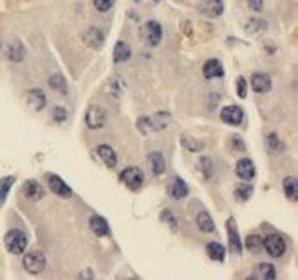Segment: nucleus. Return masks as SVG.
I'll list each match as a JSON object with an SVG mask.
<instances>
[{"label": "nucleus", "instance_id": "obj_1", "mask_svg": "<svg viewBox=\"0 0 298 280\" xmlns=\"http://www.w3.org/2000/svg\"><path fill=\"white\" fill-rule=\"evenodd\" d=\"M170 119H172V116L169 112L162 111L156 112L155 116H149V118H139L137 119V128L142 135H147L151 132H162V130L167 128Z\"/></svg>", "mask_w": 298, "mask_h": 280}, {"label": "nucleus", "instance_id": "obj_2", "mask_svg": "<svg viewBox=\"0 0 298 280\" xmlns=\"http://www.w3.org/2000/svg\"><path fill=\"white\" fill-rule=\"evenodd\" d=\"M4 243L11 254H23L28 245V236L21 229H11L4 236Z\"/></svg>", "mask_w": 298, "mask_h": 280}, {"label": "nucleus", "instance_id": "obj_3", "mask_svg": "<svg viewBox=\"0 0 298 280\" xmlns=\"http://www.w3.org/2000/svg\"><path fill=\"white\" fill-rule=\"evenodd\" d=\"M23 266L28 273H41L46 268V257L41 250H30L23 256Z\"/></svg>", "mask_w": 298, "mask_h": 280}, {"label": "nucleus", "instance_id": "obj_4", "mask_svg": "<svg viewBox=\"0 0 298 280\" xmlns=\"http://www.w3.org/2000/svg\"><path fill=\"white\" fill-rule=\"evenodd\" d=\"M119 180L125 184L128 189H139L144 184V173L139 166H128L119 173Z\"/></svg>", "mask_w": 298, "mask_h": 280}, {"label": "nucleus", "instance_id": "obj_5", "mask_svg": "<svg viewBox=\"0 0 298 280\" xmlns=\"http://www.w3.org/2000/svg\"><path fill=\"white\" fill-rule=\"evenodd\" d=\"M142 39L146 41V44L147 46H158L160 42H162V39H163V28H162V25L158 23V21H147V23H144V27H142Z\"/></svg>", "mask_w": 298, "mask_h": 280}, {"label": "nucleus", "instance_id": "obj_6", "mask_svg": "<svg viewBox=\"0 0 298 280\" xmlns=\"http://www.w3.org/2000/svg\"><path fill=\"white\" fill-rule=\"evenodd\" d=\"M84 121H86V126L90 130H100V128H104L105 121H107V114H105L104 109L98 107V105H91L86 111Z\"/></svg>", "mask_w": 298, "mask_h": 280}, {"label": "nucleus", "instance_id": "obj_7", "mask_svg": "<svg viewBox=\"0 0 298 280\" xmlns=\"http://www.w3.org/2000/svg\"><path fill=\"white\" fill-rule=\"evenodd\" d=\"M263 247L272 257H281L286 252V240L277 233H272L263 238Z\"/></svg>", "mask_w": 298, "mask_h": 280}, {"label": "nucleus", "instance_id": "obj_8", "mask_svg": "<svg viewBox=\"0 0 298 280\" xmlns=\"http://www.w3.org/2000/svg\"><path fill=\"white\" fill-rule=\"evenodd\" d=\"M226 233H228V245H230V250H232L233 254H242V240H240V235L239 231H237V222L233 217H230L228 221H226Z\"/></svg>", "mask_w": 298, "mask_h": 280}, {"label": "nucleus", "instance_id": "obj_9", "mask_svg": "<svg viewBox=\"0 0 298 280\" xmlns=\"http://www.w3.org/2000/svg\"><path fill=\"white\" fill-rule=\"evenodd\" d=\"M48 186H49V189H51L53 193H55L56 196H60V198L72 196V189L69 187V184H67L65 180L62 179V177L55 175V173H49V175H48Z\"/></svg>", "mask_w": 298, "mask_h": 280}, {"label": "nucleus", "instance_id": "obj_10", "mask_svg": "<svg viewBox=\"0 0 298 280\" xmlns=\"http://www.w3.org/2000/svg\"><path fill=\"white\" fill-rule=\"evenodd\" d=\"M198 11L207 18H219L225 11V4L223 0H200Z\"/></svg>", "mask_w": 298, "mask_h": 280}, {"label": "nucleus", "instance_id": "obj_11", "mask_svg": "<svg viewBox=\"0 0 298 280\" xmlns=\"http://www.w3.org/2000/svg\"><path fill=\"white\" fill-rule=\"evenodd\" d=\"M221 121L226 123V125H240L244 121V111L239 107V105H226L221 111Z\"/></svg>", "mask_w": 298, "mask_h": 280}, {"label": "nucleus", "instance_id": "obj_12", "mask_svg": "<svg viewBox=\"0 0 298 280\" xmlns=\"http://www.w3.org/2000/svg\"><path fill=\"white\" fill-rule=\"evenodd\" d=\"M90 229L93 231L95 236H98V238L111 235V228H109V222L105 221L102 215H98V214H93L90 217Z\"/></svg>", "mask_w": 298, "mask_h": 280}, {"label": "nucleus", "instance_id": "obj_13", "mask_svg": "<svg viewBox=\"0 0 298 280\" xmlns=\"http://www.w3.org/2000/svg\"><path fill=\"white\" fill-rule=\"evenodd\" d=\"M251 88L254 90V93H268L272 90V79L267 74L256 72L251 77Z\"/></svg>", "mask_w": 298, "mask_h": 280}, {"label": "nucleus", "instance_id": "obj_14", "mask_svg": "<svg viewBox=\"0 0 298 280\" xmlns=\"http://www.w3.org/2000/svg\"><path fill=\"white\" fill-rule=\"evenodd\" d=\"M235 173L240 177L242 180H251L256 175V168H254V163L249 158H242L237 161L235 165Z\"/></svg>", "mask_w": 298, "mask_h": 280}, {"label": "nucleus", "instance_id": "obj_15", "mask_svg": "<svg viewBox=\"0 0 298 280\" xmlns=\"http://www.w3.org/2000/svg\"><path fill=\"white\" fill-rule=\"evenodd\" d=\"M205 79H216V77H223L225 76V69H223L221 62L216 58H211L204 63V69H202Z\"/></svg>", "mask_w": 298, "mask_h": 280}, {"label": "nucleus", "instance_id": "obj_16", "mask_svg": "<svg viewBox=\"0 0 298 280\" xmlns=\"http://www.w3.org/2000/svg\"><path fill=\"white\" fill-rule=\"evenodd\" d=\"M27 104L32 111L41 112L46 107V95L42 90H30L27 91Z\"/></svg>", "mask_w": 298, "mask_h": 280}, {"label": "nucleus", "instance_id": "obj_17", "mask_svg": "<svg viewBox=\"0 0 298 280\" xmlns=\"http://www.w3.org/2000/svg\"><path fill=\"white\" fill-rule=\"evenodd\" d=\"M23 193H25V196H27L28 200L39 201L41 198H44V187H42V184H39V180L30 179V180H27V182H25Z\"/></svg>", "mask_w": 298, "mask_h": 280}, {"label": "nucleus", "instance_id": "obj_18", "mask_svg": "<svg viewBox=\"0 0 298 280\" xmlns=\"http://www.w3.org/2000/svg\"><path fill=\"white\" fill-rule=\"evenodd\" d=\"M95 154L100 158V161L104 163L107 168H114L116 163H118V158H116V152L111 145H98L95 149Z\"/></svg>", "mask_w": 298, "mask_h": 280}, {"label": "nucleus", "instance_id": "obj_19", "mask_svg": "<svg viewBox=\"0 0 298 280\" xmlns=\"http://www.w3.org/2000/svg\"><path fill=\"white\" fill-rule=\"evenodd\" d=\"M188 193H190V189H188L186 182H184L181 177H174L172 182H170V186H169L170 196H172L174 200H181V198H184Z\"/></svg>", "mask_w": 298, "mask_h": 280}, {"label": "nucleus", "instance_id": "obj_20", "mask_svg": "<svg viewBox=\"0 0 298 280\" xmlns=\"http://www.w3.org/2000/svg\"><path fill=\"white\" fill-rule=\"evenodd\" d=\"M275 275V268L274 264L268 263H260L258 266H254V271L251 275V278H258V280H274Z\"/></svg>", "mask_w": 298, "mask_h": 280}, {"label": "nucleus", "instance_id": "obj_21", "mask_svg": "<svg viewBox=\"0 0 298 280\" xmlns=\"http://www.w3.org/2000/svg\"><path fill=\"white\" fill-rule=\"evenodd\" d=\"M84 41H86L88 46H91V48L98 49V48H102V44H104L105 35H104V32H102L100 28L91 27L90 30L84 34Z\"/></svg>", "mask_w": 298, "mask_h": 280}, {"label": "nucleus", "instance_id": "obj_22", "mask_svg": "<svg viewBox=\"0 0 298 280\" xmlns=\"http://www.w3.org/2000/svg\"><path fill=\"white\" fill-rule=\"evenodd\" d=\"M130 56H132V49H130V46L126 44V42H123V41L116 42L114 51H112V60H114V63L128 62Z\"/></svg>", "mask_w": 298, "mask_h": 280}, {"label": "nucleus", "instance_id": "obj_23", "mask_svg": "<svg viewBox=\"0 0 298 280\" xmlns=\"http://www.w3.org/2000/svg\"><path fill=\"white\" fill-rule=\"evenodd\" d=\"M205 252H207V256L211 257L212 261H219V263H223L225 261V247L221 245V243L218 242H209L207 245H205Z\"/></svg>", "mask_w": 298, "mask_h": 280}, {"label": "nucleus", "instance_id": "obj_24", "mask_svg": "<svg viewBox=\"0 0 298 280\" xmlns=\"http://www.w3.org/2000/svg\"><path fill=\"white\" fill-rule=\"evenodd\" d=\"M197 224L204 233H214L216 231L214 221H212V217L209 215V212H205V210L200 212V214L197 215Z\"/></svg>", "mask_w": 298, "mask_h": 280}, {"label": "nucleus", "instance_id": "obj_25", "mask_svg": "<svg viewBox=\"0 0 298 280\" xmlns=\"http://www.w3.org/2000/svg\"><path fill=\"white\" fill-rule=\"evenodd\" d=\"M149 165H151L153 173L162 175L165 172V158H163L162 152H151L149 154Z\"/></svg>", "mask_w": 298, "mask_h": 280}, {"label": "nucleus", "instance_id": "obj_26", "mask_svg": "<svg viewBox=\"0 0 298 280\" xmlns=\"http://www.w3.org/2000/svg\"><path fill=\"white\" fill-rule=\"evenodd\" d=\"M296 184H298L296 177H286V179L282 180V189H284L288 200H291V201H296V198H298V186Z\"/></svg>", "mask_w": 298, "mask_h": 280}, {"label": "nucleus", "instance_id": "obj_27", "mask_svg": "<svg viewBox=\"0 0 298 280\" xmlns=\"http://www.w3.org/2000/svg\"><path fill=\"white\" fill-rule=\"evenodd\" d=\"M14 182H16V177L14 175H7V177H2V179H0V208H2L4 203H6L7 194H9V191Z\"/></svg>", "mask_w": 298, "mask_h": 280}, {"label": "nucleus", "instance_id": "obj_28", "mask_svg": "<svg viewBox=\"0 0 298 280\" xmlns=\"http://www.w3.org/2000/svg\"><path fill=\"white\" fill-rule=\"evenodd\" d=\"M49 86H51V90H55L56 93H62V95H65L67 91H69L67 81L62 74H53V76L49 77Z\"/></svg>", "mask_w": 298, "mask_h": 280}, {"label": "nucleus", "instance_id": "obj_29", "mask_svg": "<svg viewBox=\"0 0 298 280\" xmlns=\"http://www.w3.org/2000/svg\"><path fill=\"white\" fill-rule=\"evenodd\" d=\"M181 144H183V147L188 149L190 152H198L204 149V144H202L200 140L193 139V137H190V135H181Z\"/></svg>", "mask_w": 298, "mask_h": 280}, {"label": "nucleus", "instance_id": "obj_30", "mask_svg": "<svg viewBox=\"0 0 298 280\" xmlns=\"http://www.w3.org/2000/svg\"><path fill=\"white\" fill-rule=\"evenodd\" d=\"M7 56H9L13 62H21L25 58V48L21 42H13L9 46V51H7Z\"/></svg>", "mask_w": 298, "mask_h": 280}, {"label": "nucleus", "instance_id": "obj_31", "mask_svg": "<svg viewBox=\"0 0 298 280\" xmlns=\"http://www.w3.org/2000/svg\"><path fill=\"white\" fill-rule=\"evenodd\" d=\"M253 191H254L253 184H240V186H237V187H235V191H233V194H235L237 200L246 201V200H249V198H251V194H253Z\"/></svg>", "mask_w": 298, "mask_h": 280}, {"label": "nucleus", "instance_id": "obj_32", "mask_svg": "<svg viewBox=\"0 0 298 280\" xmlns=\"http://www.w3.org/2000/svg\"><path fill=\"white\" fill-rule=\"evenodd\" d=\"M246 249L249 252H260L263 249V238L260 235H249L246 238Z\"/></svg>", "mask_w": 298, "mask_h": 280}, {"label": "nucleus", "instance_id": "obj_33", "mask_svg": "<svg viewBox=\"0 0 298 280\" xmlns=\"http://www.w3.org/2000/svg\"><path fill=\"white\" fill-rule=\"evenodd\" d=\"M267 28V23L260 18H251L249 21L246 23V32L247 34H258V32L265 30Z\"/></svg>", "mask_w": 298, "mask_h": 280}, {"label": "nucleus", "instance_id": "obj_34", "mask_svg": "<svg viewBox=\"0 0 298 280\" xmlns=\"http://www.w3.org/2000/svg\"><path fill=\"white\" fill-rule=\"evenodd\" d=\"M200 168L202 172H204L205 179H209V177L214 173V163H212L211 158H207V156H204V158L200 159Z\"/></svg>", "mask_w": 298, "mask_h": 280}, {"label": "nucleus", "instance_id": "obj_35", "mask_svg": "<svg viewBox=\"0 0 298 280\" xmlns=\"http://www.w3.org/2000/svg\"><path fill=\"white\" fill-rule=\"evenodd\" d=\"M114 2L116 0H93V6L98 13H107L114 7Z\"/></svg>", "mask_w": 298, "mask_h": 280}, {"label": "nucleus", "instance_id": "obj_36", "mask_svg": "<svg viewBox=\"0 0 298 280\" xmlns=\"http://www.w3.org/2000/svg\"><path fill=\"white\" fill-rule=\"evenodd\" d=\"M237 95L240 98H246L247 97V83H246V77H237Z\"/></svg>", "mask_w": 298, "mask_h": 280}, {"label": "nucleus", "instance_id": "obj_37", "mask_svg": "<svg viewBox=\"0 0 298 280\" xmlns=\"http://www.w3.org/2000/svg\"><path fill=\"white\" fill-rule=\"evenodd\" d=\"M51 118H53V121H56V123H63L67 119V111L63 107H55L51 112Z\"/></svg>", "mask_w": 298, "mask_h": 280}, {"label": "nucleus", "instance_id": "obj_38", "mask_svg": "<svg viewBox=\"0 0 298 280\" xmlns=\"http://www.w3.org/2000/svg\"><path fill=\"white\" fill-rule=\"evenodd\" d=\"M267 142H268V145L274 149V151H282V147H284V145H282V142L279 140V137L275 135V133H270V135L267 137Z\"/></svg>", "mask_w": 298, "mask_h": 280}, {"label": "nucleus", "instance_id": "obj_39", "mask_svg": "<svg viewBox=\"0 0 298 280\" xmlns=\"http://www.w3.org/2000/svg\"><path fill=\"white\" fill-rule=\"evenodd\" d=\"M162 219H163V221H167V222H169V224H172V228H177V219L174 217L172 210H163Z\"/></svg>", "mask_w": 298, "mask_h": 280}, {"label": "nucleus", "instance_id": "obj_40", "mask_svg": "<svg viewBox=\"0 0 298 280\" xmlns=\"http://www.w3.org/2000/svg\"><path fill=\"white\" fill-rule=\"evenodd\" d=\"M249 9H253L254 13H261L263 11V0H247Z\"/></svg>", "mask_w": 298, "mask_h": 280}, {"label": "nucleus", "instance_id": "obj_41", "mask_svg": "<svg viewBox=\"0 0 298 280\" xmlns=\"http://www.w3.org/2000/svg\"><path fill=\"white\" fill-rule=\"evenodd\" d=\"M233 147L237 149V151H244L246 149V145L242 144V139H239V137H233Z\"/></svg>", "mask_w": 298, "mask_h": 280}, {"label": "nucleus", "instance_id": "obj_42", "mask_svg": "<svg viewBox=\"0 0 298 280\" xmlns=\"http://www.w3.org/2000/svg\"><path fill=\"white\" fill-rule=\"evenodd\" d=\"M137 4H142V6H156L160 4V0H135Z\"/></svg>", "mask_w": 298, "mask_h": 280}]
</instances>
